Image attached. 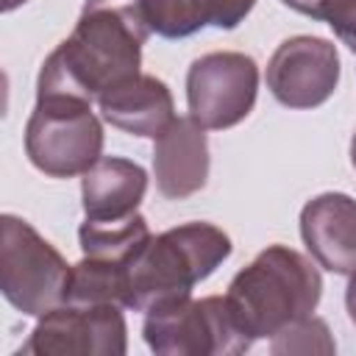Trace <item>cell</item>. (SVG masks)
I'll use <instances>...</instances> for the list:
<instances>
[{
	"label": "cell",
	"mask_w": 356,
	"mask_h": 356,
	"mask_svg": "<svg viewBox=\"0 0 356 356\" xmlns=\"http://www.w3.org/2000/svg\"><path fill=\"white\" fill-rule=\"evenodd\" d=\"M231 256V236L211 222H184L147 239L125 267V309L150 306L192 295Z\"/></svg>",
	"instance_id": "3"
},
{
	"label": "cell",
	"mask_w": 356,
	"mask_h": 356,
	"mask_svg": "<svg viewBox=\"0 0 356 356\" xmlns=\"http://www.w3.org/2000/svg\"><path fill=\"white\" fill-rule=\"evenodd\" d=\"M156 186L170 200H184L206 186L209 178V139L195 117H175L153 147Z\"/></svg>",
	"instance_id": "11"
},
{
	"label": "cell",
	"mask_w": 356,
	"mask_h": 356,
	"mask_svg": "<svg viewBox=\"0 0 356 356\" xmlns=\"http://www.w3.org/2000/svg\"><path fill=\"white\" fill-rule=\"evenodd\" d=\"M150 31L134 6L86 3L72 33L44 58L36 97L97 103L114 83L142 72V44Z\"/></svg>",
	"instance_id": "1"
},
{
	"label": "cell",
	"mask_w": 356,
	"mask_h": 356,
	"mask_svg": "<svg viewBox=\"0 0 356 356\" xmlns=\"http://www.w3.org/2000/svg\"><path fill=\"white\" fill-rule=\"evenodd\" d=\"M147 192L142 164L122 156H100L81 178V203L86 220H122L136 214Z\"/></svg>",
	"instance_id": "13"
},
{
	"label": "cell",
	"mask_w": 356,
	"mask_h": 356,
	"mask_svg": "<svg viewBox=\"0 0 356 356\" xmlns=\"http://www.w3.org/2000/svg\"><path fill=\"white\" fill-rule=\"evenodd\" d=\"M300 236L323 270L337 275L356 273V200L350 195H314L300 209Z\"/></svg>",
	"instance_id": "10"
},
{
	"label": "cell",
	"mask_w": 356,
	"mask_h": 356,
	"mask_svg": "<svg viewBox=\"0 0 356 356\" xmlns=\"http://www.w3.org/2000/svg\"><path fill=\"white\" fill-rule=\"evenodd\" d=\"M345 309H348V317L356 323V273H350V281L345 289Z\"/></svg>",
	"instance_id": "20"
},
{
	"label": "cell",
	"mask_w": 356,
	"mask_h": 356,
	"mask_svg": "<svg viewBox=\"0 0 356 356\" xmlns=\"http://www.w3.org/2000/svg\"><path fill=\"white\" fill-rule=\"evenodd\" d=\"M209 6H211V25L220 31H231L250 14L256 0H209Z\"/></svg>",
	"instance_id": "19"
},
{
	"label": "cell",
	"mask_w": 356,
	"mask_h": 356,
	"mask_svg": "<svg viewBox=\"0 0 356 356\" xmlns=\"http://www.w3.org/2000/svg\"><path fill=\"white\" fill-rule=\"evenodd\" d=\"M89 3H103V0H89Z\"/></svg>",
	"instance_id": "24"
},
{
	"label": "cell",
	"mask_w": 356,
	"mask_h": 356,
	"mask_svg": "<svg viewBox=\"0 0 356 356\" xmlns=\"http://www.w3.org/2000/svg\"><path fill=\"white\" fill-rule=\"evenodd\" d=\"M64 303H78V306L117 303L125 309V267L83 256L78 264L70 267Z\"/></svg>",
	"instance_id": "15"
},
{
	"label": "cell",
	"mask_w": 356,
	"mask_h": 356,
	"mask_svg": "<svg viewBox=\"0 0 356 356\" xmlns=\"http://www.w3.org/2000/svg\"><path fill=\"white\" fill-rule=\"evenodd\" d=\"M25 153L50 178L83 175L103 156V125L92 103L36 97L25 125Z\"/></svg>",
	"instance_id": "6"
},
{
	"label": "cell",
	"mask_w": 356,
	"mask_h": 356,
	"mask_svg": "<svg viewBox=\"0 0 356 356\" xmlns=\"http://www.w3.org/2000/svg\"><path fill=\"white\" fill-rule=\"evenodd\" d=\"M337 86L339 53L323 36H289L267 61V89L286 108H317Z\"/></svg>",
	"instance_id": "9"
},
{
	"label": "cell",
	"mask_w": 356,
	"mask_h": 356,
	"mask_svg": "<svg viewBox=\"0 0 356 356\" xmlns=\"http://www.w3.org/2000/svg\"><path fill=\"white\" fill-rule=\"evenodd\" d=\"M100 114L108 125L131 134L159 139L175 120V103L170 86L156 78L136 72L97 97Z\"/></svg>",
	"instance_id": "12"
},
{
	"label": "cell",
	"mask_w": 356,
	"mask_h": 356,
	"mask_svg": "<svg viewBox=\"0 0 356 356\" xmlns=\"http://www.w3.org/2000/svg\"><path fill=\"white\" fill-rule=\"evenodd\" d=\"M298 11L312 19L328 22L339 42L356 53V0H306Z\"/></svg>",
	"instance_id": "18"
},
{
	"label": "cell",
	"mask_w": 356,
	"mask_h": 356,
	"mask_svg": "<svg viewBox=\"0 0 356 356\" xmlns=\"http://www.w3.org/2000/svg\"><path fill=\"white\" fill-rule=\"evenodd\" d=\"M259 64L236 50L203 53L186 72V106L206 131L239 125L256 106Z\"/></svg>",
	"instance_id": "7"
},
{
	"label": "cell",
	"mask_w": 356,
	"mask_h": 356,
	"mask_svg": "<svg viewBox=\"0 0 356 356\" xmlns=\"http://www.w3.org/2000/svg\"><path fill=\"white\" fill-rule=\"evenodd\" d=\"M147 220L136 211L122 220H83L78 228V242L83 256L103 259L128 267L131 259L147 245L150 239Z\"/></svg>",
	"instance_id": "14"
},
{
	"label": "cell",
	"mask_w": 356,
	"mask_h": 356,
	"mask_svg": "<svg viewBox=\"0 0 356 356\" xmlns=\"http://www.w3.org/2000/svg\"><path fill=\"white\" fill-rule=\"evenodd\" d=\"M142 25L164 39H184L211 25L209 0H131Z\"/></svg>",
	"instance_id": "16"
},
{
	"label": "cell",
	"mask_w": 356,
	"mask_h": 356,
	"mask_svg": "<svg viewBox=\"0 0 356 356\" xmlns=\"http://www.w3.org/2000/svg\"><path fill=\"white\" fill-rule=\"evenodd\" d=\"M270 350L273 353H334L337 342L331 339L328 325L309 314L292 325H286L284 331H278L270 339Z\"/></svg>",
	"instance_id": "17"
},
{
	"label": "cell",
	"mask_w": 356,
	"mask_h": 356,
	"mask_svg": "<svg viewBox=\"0 0 356 356\" xmlns=\"http://www.w3.org/2000/svg\"><path fill=\"white\" fill-rule=\"evenodd\" d=\"M142 334L147 348L159 356H236L253 345L225 295L161 300L145 312Z\"/></svg>",
	"instance_id": "4"
},
{
	"label": "cell",
	"mask_w": 356,
	"mask_h": 356,
	"mask_svg": "<svg viewBox=\"0 0 356 356\" xmlns=\"http://www.w3.org/2000/svg\"><path fill=\"white\" fill-rule=\"evenodd\" d=\"M350 161H353V167H356V134H353V139H350Z\"/></svg>",
	"instance_id": "23"
},
{
	"label": "cell",
	"mask_w": 356,
	"mask_h": 356,
	"mask_svg": "<svg viewBox=\"0 0 356 356\" xmlns=\"http://www.w3.org/2000/svg\"><path fill=\"white\" fill-rule=\"evenodd\" d=\"M70 267L64 256L22 217L0 220V292L28 317H42L67 298Z\"/></svg>",
	"instance_id": "5"
},
{
	"label": "cell",
	"mask_w": 356,
	"mask_h": 356,
	"mask_svg": "<svg viewBox=\"0 0 356 356\" xmlns=\"http://www.w3.org/2000/svg\"><path fill=\"white\" fill-rule=\"evenodd\" d=\"M281 3H284V6H289V8H295V11H298V8H300V6H303V3H306V0H281Z\"/></svg>",
	"instance_id": "22"
},
{
	"label": "cell",
	"mask_w": 356,
	"mask_h": 356,
	"mask_svg": "<svg viewBox=\"0 0 356 356\" xmlns=\"http://www.w3.org/2000/svg\"><path fill=\"white\" fill-rule=\"evenodd\" d=\"M25 0H3V11H14L17 6H22Z\"/></svg>",
	"instance_id": "21"
},
{
	"label": "cell",
	"mask_w": 356,
	"mask_h": 356,
	"mask_svg": "<svg viewBox=\"0 0 356 356\" xmlns=\"http://www.w3.org/2000/svg\"><path fill=\"white\" fill-rule=\"evenodd\" d=\"M117 303H61L39 317L19 353L33 356H122L128 328Z\"/></svg>",
	"instance_id": "8"
},
{
	"label": "cell",
	"mask_w": 356,
	"mask_h": 356,
	"mask_svg": "<svg viewBox=\"0 0 356 356\" xmlns=\"http://www.w3.org/2000/svg\"><path fill=\"white\" fill-rule=\"evenodd\" d=\"M320 295L323 278L312 259L286 245H270L231 278L225 300L250 339H273L314 314Z\"/></svg>",
	"instance_id": "2"
}]
</instances>
